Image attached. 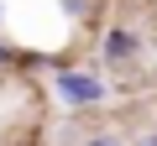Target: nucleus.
<instances>
[{
  "label": "nucleus",
  "mask_w": 157,
  "mask_h": 146,
  "mask_svg": "<svg viewBox=\"0 0 157 146\" xmlns=\"http://www.w3.org/2000/svg\"><path fill=\"white\" fill-rule=\"evenodd\" d=\"M0 68H16V47H11L6 37H0Z\"/></svg>",
  "instance_id": "423d86ee"
},
{
  "label": "nucleus",
  "mask_w": 157,
  "mask_h": 146,
  "mask_svg": "<svg viewBox=\"0 0 157 146\" xmlns=\"http://www.w3.org/2000/svg\"><path fill=\"white\" fill-rule=\"evenodd\" d=\"M136 57H141V31L136 26L115 21V26L100 31V63L105 68H136Z\"/></svg>",
  "instance_id": "f03ea898"
},
{
  "label": "nucleus",
  "mask_w": 157,
  "mask_h": 146,
  "mask_svg": "<svg viewBox=\"0 0 157 146\" xmlns=\"http://www.w3.org/2000/svg\"><path fill=\"white\" fill-rule=\"evenodd\" d=\"M0 26H6V5H0Z\"/></svg>",
  "instance_id": "0eeeda50"
},
{
  "label": "nucleus",
  "mask_w": 157,
  "mask_h": 146,
  "mask_svg": "<svg viewBox=\"0 0 157 146\" xmlns=\"http://www.w3.org/2000/svg\"><path fill=\"white\" fill-rule=\"evenodd\" d=\"M78 146H126V136H121V130H89Z\"/></svg>",
  "instance_id": "7ed1b4c3"
},
{
  "label": "nucleus",
  "mask_w": 157,
  "mask_h": 146,
  "mask_svg": "<svg viewBox=\"0 0 157 146\" xmlns=\"http://www.w3.org/2000/svg\"><path fill=\"white\" fill-rule=\"evenodd\" d=\"M126 146H157V125H147V130H136V136H126Z\"/></svg>",
  "instance_id": "39448f33"
},
{
  "label": "nucleus",
  "mask_w": 157,
  "mask_h": 146,
  "mask_svg": "<svg viewBox=\"0 0 157 146\" xmlns=\"http://www.w3.org/2000/svg\"><path fill=\"white\" fill-rule=\"evenodd\" d=\"M63 11L78 16V21H89V16H94V0H63Z\"/></svg>",
  "instance_id": "20e7f679"
},
{
  "label": "nucleus",
  "mask_w": 157,
  "mask_h": 146,
  "mask_svg": "<svg viewBox=\"0 0 157 146\" xmlns=\"http://www.w3.org/2000/svg\"><path fill=\"white\" fill-rule=\"evenodd\" d=\"M52 94H58L68 110H100V104L110 99L105 78H100L94 68H78V63H58V73H52Z\"/></svg>",
  "instance_id": "f257e3e1"
}]
</instances>
